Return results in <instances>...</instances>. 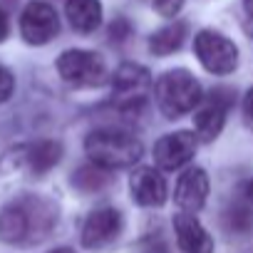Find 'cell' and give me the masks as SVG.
<instances>
[{
	"mask_svg": "<svg viewBox=\"0 0 253 253\" xmlns=\"http://www.w3.org/2000/svg\"><path fill=\"white\" fill-rule=\"evenodd\" d=\"M243 114H246V122L253 126V87L248 89V94L243 99Z\"/></svg>",
	"mask_w": 253,
	"mask_h": 253,
	"instance_id": "obj_21",
	"label": "cell"
},
{
	"mask_svg": "<svg viewBox=\"0 0 253 253\" xmlns=\"http://www.w3.org/2000/svg\"><path fill=\"white\" fill-rule=\"evenodd\" d=\"M50 253H75L72 248H55V251H50Z\"/></svg>",
	"mask_w": 253,
	"mask_h": 253,
	"instance_id": "obj_26",
	"label": "cell"
},
{
	"mask_svg": "<svg viewBox=\"0 0 253 253\" xmlns=\"http://www.w3.org/2000/svg\"><path fill=\"white\" fill-rule=\"evenodd\" d=\"M186 38H189V25H186L184 20H174V23L159 28V30L149 38V50H152L154 55L164 57V55L176 52V50L184 45Z\"/></svg>",
	"mask_w": 253,
	"mask_h": 253,
	"instance_id": "obj_16",
	"label": "cell"
},
{
	"mask_svg": "<svg viewBox=\"0 0 253 253\" xmlns=\"http://www.w3.org/2000/svg\"><path fill=\"white\" fill-rule=\"evenodd\" d=\"M228 94H231L228 89H213L206 99L201 97L199 109L194 112V129H196V137H201L204 142H213L221 134L228 107H231Z\"/></svg>",
	"mask_w": 253,
	"mask_h": 253,
	"instance_id": "obj_8",
	"label": "cell"
},
{
	"mask_svg": "<svg viewBox=\"0 0 253 253\" xmlns=\"http://www.w3.org/2000/svg\"><path fill=\"white\" fill-rule=\"evenodd\" d=\"M122 233V213L112 206L94 209L82 226V246L84 248H104Z\"/></svg>",
	"mask_w": 253,
	"mask_h": 253,
	"instance_id": "obj_10",
	"label": "cell"
},
{
	"mask_svg": "<svg viewBox=\"0 0 253 253\" xmlns=\"http://www.w3.org/2000/svg\"><path fill=\"white\" fill-rule=\"evenodd\" d=\"M196 154V134L194 132H171L164 134L157 144H154V162L157 167L174 171L186 167Z\"/></svg>",
	"mask_w": 253,
	"mask_h": 253,
	"instance_id": "obj_9",
	"label": "cell"
},
{
	"mask_svg": "<svg viewBox=\"0 0 253 253\" xmlns=\"http://www.w3.org/2000/svg\"><path fill=\"white\" fill-rule=\"evenodd\" d=\"M243 10L248 18H253V0H243Z\"/></svg>",
	"mask_w": 253,
	"mask_h": 253,
	"instance_id": "obj_24",
	"label": "cell"
},
{
	"mask_svg": "<svg viewBox=\"0 0 253 253\" xmlns=\"http://www.w3.org/2000/svg\"><path fill=\"white\" fill-rule=\"evenodd\" d=\"M62 157V144L55 139H42L35 144L23 147V164L33 171V174H45L50 171Z\"/></svg>",
	"mask_w": 253,
	"mask_h": 253,
	"instance_id": "obj_14",
	"label": "cell"
},
{
	"mask_svg": "<svg viewBox=\"0 0 253 253\" xmlns=\"http://www.w3.org/2000/svg\"><path fill=\"white\" fill-rule=\"evenodd\" d=\"M144 253H169V251H167V246H164L162 241H157V243L152 241V243L144 246Z\"/></svg>",
	"mask_w": 253,
	"mask_h": 253,
	"instance_id": "obj_22",
	"label": "cell"
},
{
	"mask_svg": "<svg viewBox=\"0 0 253 253\" xmlns=\"http://www.w3.org/2000/svg\"><path fill=\"white\" fill-rule=\"evenodd\" d=\"M84 152L92 164L104 167V169H126L134 167L142 159V142L132 137L129 132L114 129V126H104V129H94L84 139Z\"/></svg>",
	"mask_w": 253,
	"mask_h": 253,
	"instance_id": "obj_2",
	"label": "cell"
},
{
	"mask_svg": "<svg viewBox=\"0 0 253 253\" xmlns=\"http://www.w3.org/2000/svg\"><path fill=\"white\" fill-rule=\"evenodd\" d=\"M149 89H152V75L142 65L126 62V65H119L112 75V92L117 102L126 109L142 104Z\"/></svg>",
	"mask_w": 253,
	"mask_h": 253,
	"instance_id": "obj_7",
	"label": "cell"
},
{
	"mask_svg": "<svg viewBox=\"0 0 253 253\" xmlns=\"http://www.w3.org/2000/svg\"><path fill=\"white\" fill-rule=\"evenodd\" d=\"M57 72L72 87H97L107 80V65L102 55L89 50H65L57 57Z\"/></svg>",
	"mask_w": 253,
	"mask_h": 253,
	"instance_id": "obj_4",
	"label": "cell"
},
{
	"mask_svg": "<svg viewBox=\"0 0 253 253\" xmlns=\"http://www.w3.org/2000/svg\"><path fill=\"white\" fill-rule=\"evenodd\" d=\"M60 33V18L45 0H33L20 15V35L28 45H47Z\"/></svg>",
	"mask_w": 253,
	"mask_h": 253,
	"instance_id": "obj_6",
	"label": "cell"
},
{
	"mask_svg": "<svg viewBox=\"0 0 253 253\" xmlns=\"http://www.w3.org/2000/svg\"><path fill=\"white\" fill-rule=\"evenodd\" d=\"M152 8L162 18H176L179 10L184 8V0H152Z\"/></svg>",
	"mask_w": 253,
	"mask_h": 253,
	"instance_id": "obj_19",
	"label": "cell"
},
{
	"mask_svg": "<svg viewBox=\"0 0 253 253\" xmlns=\"http://www.w3.org/2000/svg\"><path fill=\"white\" fill-rule=\"evenodd\" d=\"M8 30H10V25H8V15L0 10V42L8 38Z\"/></svg>",
	"mask_w": 253,
	"mask_h": 253,
	"instance_id": "obj_23",
	"label": "cell"
},
{
	"mask_svg": "<svg viewBox=\"0 0 253 253\" xmlns=\"http://www.w3.org/2000/svg\"><path fill=\"white\" fill-rule=\"evenodd\" d=\"M174 233H176V243L184 253H213V238L209 236V231L199 223V218L194 213H176L174 216Z\"/></svg>",
	"mask_w": 253,
	"mask_h": 253,
	"instance_id": "obj_13",
	"label": "cell"
},
{
	"mask_svg": "<svg viewBox=\"0 0 253 253\" xmlns=\"http://www.w3.org/2000/svg\"><path fill=\"white\" fill-rule=\"evenodd\" d=\"M226 226L233 228V231H238V233H243V231H248V228L253 226V213H251L246 206L236 204V206L226 213Z\"/></svg>",
	"mask_w": 253,
	"mask_h": 253,
	"instance_id": "obj_18",
	"label": "cell"
},
{
	"mask_svg": "<svg viewBox=\"0 0 253 253\" xmlns=\"http://www.w3.org/2000/svg\"><path fill=\"white\" fill-rule=\"evenodd\" d=\"M55 221L57 209L47 199L25 194L0 211V241L30 248L50 236Z\"/></svg>",
	"mask_w": 253,
	"mask_h": 253,
	"instance_id": "obj_1",
	"label": "cell"
},
{
	"mask_svg": "<svg viewBox=\"0 0 253 253\" xmlns=\"http://www.w3.org/2000/svg\"><path fill=\"white\" fill-rule=\"evenodd\" d=\"M72 184L84 191V194H92V191H99L109 184V169L104 167H97V164H87V167H80L72 176Z\"/></svg>",
	"mask_w": 253,
	"mask_h": 253,
	"instance_id": "obj_17",
	"label": "cell"
},
{
	"mask_svg": "<svg viewBox=\"0 0 253 253\" xmlns=\"http://www.w3.org/2000/svg\"><path fill=\"white\" fill-rule=\"evenodd\" d=\"M194 52L213 75H231L238 67V47L216 30H201L194 38Z\"/></svg>",
	"mask_w": 253,
	"mask_h": 253,
	"instance_id": "obj_5",
	"label": "cell"
},
{
	"mask_svg": "<svg viewBox=\"0 0 253 253\" xmlns=\"http://www.w3.org/2000/svg\"><path fill=\"white\" fill-rule=\"evenodd\" d=\"M246 194H248V199L253 201V179L248 181V186H246Z\"/></svg>",
	"mask_w": 253,
	"mask_h": 253,
	"instance_id": "obj_25",
	"label": "cell"
},
{
	"mask_svg": "<svg viewBox=\"0 0 253 253\" xmlns=\"http://www.w3.org/2000/svg\"><path fill=\"white\" fill-rule=\"evenodd\" d=\"M65 15L77 33H94L102 23L99 0H67Z\"/></svg>",
	"mask_w": 253,
	"mask_h": 253,
	"instance_id": "obj_15",
	"label": "cell"
},
{
	"mask_svg": "<svg viewBox=\"0 0 253 253\" xmlns=\"http://www.w3.org/2000/svg\"><path fill=\"white\" fill-rule=\"evenodd\" d=\"M13 89H15V80H13L10 70H8V67H3V65H0V104H3V102H8V99H10Z\"/></svg>",
	"mask_w": 253,
	"mask_h": 253,
	"instance_id": "obj_20",
	"label": "cell"
},
{
	"mask_svg": "<svg viewBox=\"0 0 253 253\" xmlns=\"http://www.w3.org/2000/svg\"><path fill=\"white\" fill-rule=\"evenodd\" d=\"M157 107L167 119H179L194 112L201 102V84L189 70H169L154 84Z\"/></svg>",
	"mask_w": 253,
	"mask_h": 253,
	"instance_id": "obj_3",
	"label": "cell"
},
{
	"mask_svg": "<svg viewBox=\"0 0 253 253\" xmlns=\"http://www.w3.org/2000/svg\"><path fill=\"white\" fill-rule=\"evenodd\" d=\"M129 191L144 209H159L167 201V181L154 167H139L129 179Z\"/></svg>",
	"mask_w": 253,
	"mask_h": 253,
	"instance_id": "obj_12",
	"label": "cell"
},
{
	"mask_svg": "<svg viewBox=\"0 0 253 253\" xmlns=\"http://www.w3.org/2000/svg\"><path fill=\"white\" fill-rule=\"evenodd\" d=\"M206 196H209V176L204 169L199 167H191L186 169L179 181H176V189H174V201L181 211L186 213H196L204 209L206 204Z\"/></svg>",
	"mask_w": 253,
	"mask_h": 253,
	"instance_id": "obj_11",
	"label": "cell"
}]
</instances>
